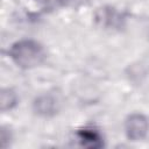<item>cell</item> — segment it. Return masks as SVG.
I'll return each mask as SVG.
<instances>
[{"label":"cell","instance_id":"6da1fadb","mask_svg":"<svg viewBox=\"0 0 149 149\" xmlns=\"http://www.w3.org/2000/svg\"><path fill=\"white\" fill-rule=\"evenodd\" d=\"M9 57L16 66L29 70L41 65L47 58V52L40 42L26 38L12 44Z\"/></svg>","mask_w":149,"mask_h":149},{"label":"cell","instance_id":"7a4b0ae2","mask_svg":"<svg viewBox=\"0 0 149 149\" xmlns=\"http://www.w3.org/2000/svg\"><path fill=\"white\" fill-rule=\"evenodd\" d=\"M149 130L148 119L141 113H132L125 120V133L130 141L143 140Z\"/></svg>","mask_w":149,"mask_h":149},{"label":"cell","instance_id":"3957f363","mask_svg":"<svg viewBox=\"0 0 149 149\" xmlns=\"http://www.w3.org/2000/svg\"><path fill=\"white\" fill-rule=\"evenodd\" d=\"M95 20L101 27L106 29H119L123 26L125 17L115 8L105 6L97 10Z\"/></svg>","mask_w":149,"mask_h":149},{"label":"cell","instance_id":"277c9868","mask_svg":"<svg viewBox=\"0 0 149 149\" xmlns=\"http://www.w3.org/2000/svg\"><path fill=\"white\" fill-rule=\"evenodd\" d=\"M78 141L81 147L88 149H99L104 147V137L101 133L94 127H84L77 130L76 133Z\"/></svg>","mask_w":149,"mask_h":149},{"label":"cell","instance_id":"5b68a950","mask_svg":"<svg viewBox=\"0 0 149 149\" xmlns=\"http://www.w3.org/2000/svg\"><path fill=\"white\" fill-rule=\"evenodd\" d=\"M58 107H59V104H58L57 98L51 94L40 95L34 102L35 112L44 116L54 115L58 111Z\"/></svg>","mask_w":149,"mask_h":149},{"label":"cell","instance_id":"8992f818","mask_svg":"<svg viewBox=\"0 0 149 149\" xmlns=\"http://www.w3.org/2000/svg\"><path fill=\"white\" fill-rule=\"evenodd\" d=\"M17 104V94L12 88H3L0 94V105L1 111H10Z\"/></svg>","mask_w":149,"mask_h":149},{"label":"cell","instance_id":"52a82bcc","mask_svg":"<svg viewBox=\"0 0 149 149\" xmlns=\"http://www.w3.org/2000/svg\"><path fill=\"white\" fill-rule=\"evenodd\" d=\"M0 140H1V147L2 148H6L7 147V141L10 142L12 140V133L9 129H7L6 127H2L1 128V132H0Z\"/></svg>","mask_w":149,"mask_h":149}]
</instances>
